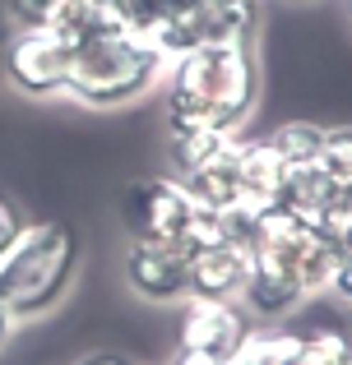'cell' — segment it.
I'll return each mask as SVG.
<instances>
[{
	"label": "cell",
	"mask_w": 352,
	"mask_h": 365,
	"mask_svg": "<svg viewBox=\"0 0 352 365\" xmlns=\"http://www.w3.org/2000/svg\"><path fill=\"white\" fill-rule=\"evenodd\" d=\"M260 107V61L255 42H204L195 51L167 61L163 111L167 130L199 125V130L241 134Z\"/></svg>",
	"instance_id": "6da1fadb"
},
{
	"label": "cell",
	"mask_w": 352,
	"mask_h": 365,
	"mask_svg": "<svg viewBox=\"0 0 352 365\" xmlns=\"http://www.w3.org/2000/svg\"><path fill=\"white\" fill-rule=\"evenodd\" d=\"M163 74H167V56L139 28L116 24L74 42L65 98L79 102L84 111H121L149 98L154 88H163Z\"/></svg>",
	"instance_id": "7a4b0ae2"
},
{
	"label": "cell",
	"mask_w": 352,
	"mask_h": 365,
	"mask_svg": "<svg viewBox=\"0 0 352 365\" xmlns=\"http://www.w3.org/2000/svg\"><path fill=\"white\" fill-rule=\"evenodd\" d=\"M79 277V236L70 222H28L0 255V301L19 324L51 314Z\"/></svg>",
	"instance_id": "3957f363"
},
{
	"label": "cell",
	"mask_w": 352,
	"mask_h": 365,
	"mask_svg": "<svg viewBox=\"0 0 352 365\" xmlns=\"http://www.w3.org/2000/svg\"><path fill=\"white\" fill-rule=\"evenodd\" d=\"M70 61L74 46L56 28H14V37L5 42V83L28 102L65 98Z\"/></svg>",
	"instance_id": "277c9868"
},
{
	"label": "cell",
	"mask_w": 352,
	"mask_h": 365,
	"mask_svg": "<svg viewBox=\"0 0 352 365\" xmlns=\"http://www.w3.org/2000/svg\"><path fill=\"white\" fill-rule=\"evenodd\" d=\"M195 208L199 204L176 176H144L121 195V222L130 241H186Z\"/></svg>",
	"instance_id": "5b68a950"
},
{
	"label": "cell",
	"mask_w": 352,
	"mask_h": 365,
	"mask_svg": "<svg viewBox=\"0 0 352 365\" xmlns=\"http://www.w3.org/2000/svg\"><path fill=\"white\" fill-rule=\"evenodd\" d=\"M130 296L149 305H181L190 296V250L181 241H130L121 259Z\"/></svg>",
	"instance_id": "8992f818"
},
{
	"label": "cell",
	"mask_w": 352,
	"mask_h": 365,
	"mask_svg": "<svg viewBox=\"0 0 352 365\" xmlns=\"http://www.w3.org/2000/svg\"><path fill=\"white\" fill-rule=\"evenodd\" d=\"M292 255L297 250H251V273H246V287H241V305L251 319L283 324L306 301V282H301Z\"/></svg>",
	"instance_id": "52a82bcc"
},
{
	"label": "cell",
	"mask_w": 352,
	"mask_h": 365,
	"mask_svg": "<svg viewBox=\"0 0 352 365\" xmlns=\"http://www.w3.org/2000/svg\"><path fill=\"white\" fill-rule=\"evenodd\" d=\"M251 329H255V319L246 314L241 301H199V296L181 301V347L199 351V356H213L218 365H227L241 351Z\"/></svg>",
	"instance_id": "ba28073f"
},
{
	"label": "cell",
	"mask_w": 352,
	"mask_h": 365,
	"mask_svg": "<svg viewBox=\"0 0 352 365\" xmlns=\"http://www.w3.org/2000/svg\"><path fill=\"white\" fill-rule=\"evenodd\" d=\"M251 250L236 241H213L190 250V296L199 301H241Z\"/></svg>",
	"instance_id": "9c48e42d"
},
{
	"label": "cell",
	"mask_w": 352,
	"mask_h": 365,
	"mask_svg": "<svg viewBox=\"0 0 352 365\" xmlns=\"http://www.w3.org/2000/svg\"><path fill=\"white\" fill-rule=\"evenodd\" d=\"M278 204H288L292 213H301L306 222H329V217L343 208V180H334L320 162L288 167L283 190H278Z\"/></svg>",
	"instance_id": "30bf717a"
},
{
	"label": "cell",
	"mask_w": 352,
	"mask_h": 365,
	"mask_svg": "<svg viewBox=\"0 0 352 365\" xmlns=\"http://www.w3.org/2000/svg\"><path fill=\"white\" fill-rule=\"evenodd\" d=\"M236 143L232 139L227 148H218L208 162H199L190 176H176L181 185L190 190V199H195L199 208H208V213H223V208L241 204V176H236Z\"/></svg>",
	"instance_id": "8fae6325"
},
{
	"label": "cell",
	"mask_w": 352,
	"mask_h": 365,
	"mask_svg": "<svg viewBox=\"0 0 352 365\" xmlns=\"http://www.w3.org/2000/svg\"><path fill=\"white\" fill-rule=\"evenodd\" d=\"M236 176H241V199L246 204H278V190H283V158L269 148L264 139H241L236 143Z\"/></svg>",
	"instance_id": "7c38bea8"
},
{
	"label": "cell",
	"mask_w": 352,
	"mask_h": 365,
	"mask_svg": "<svg viewBox=\"0 0 352 365\" xmlns=\"http://www.w3.org/2000/svg\"><path fill=\"white\" fill-rule=\"evenodd\" d=\"M241 134H223V130H199V125H176L167 130V162H172V176H190L199 162H208L218 148H227Z\"/></svg>",
	"instance_id": "4fadbf2b"
},
{
	"label": "cell",
	"mask_w": 352,
	"mask_h": 365,
	"mask_svg": "<svg viewBox=\"0 0 352 365\" xmlns=\"http://www.w3.org/2000/svg\"><path fill=\"white\" fill-rule=\"evenodd\" d=\"M273 153L283 158V167H306V162H320V143H325V125L316 120H283L264 134Z\"/></svg>",
	"instance_id": "5bb4252c"
},
{
	"label": "cell",
	"mask_w": 352,
	"mask_h": 365,
	"mask_svg": "<svg viewBox=\"0 0 352 365\" xmlns=\"http://www.w3.org/2000/svg\"><path fill=\"white\" fill-rule=\"evenodd\" d=\"M301 351V333L292 329H251V338L241 342V351H236L227 365H292Z\"/></svg>",
	"instance_id": "9a60e30c"
},
{
	"label": "cell",
	"mask_w": 352,
	"mask_h": 365,
	"mask_svg": "<svg viewBox=\"0 0 352 365\" xmlns=\"http://www.w3.org/2000/svg\"><path fill=\"white\" fill-rule=\"evenodd\" d=\"M195 9V0H121V14H126L130 28H139V33L149 37V42H158V37H167L181 19Z\"/></svg>",
	"instance_id": "2e32d148"
},
{
	"label": "cell",
	"mask_w": 352,
	"mask_h": 365,
	"mask_svg": "<svg viewBox=\"0 0 352 365\" xmlns=\"http://www.w3.org/2000/svg\"><path fill=\"white\" fill-rule=\"evenodd\" d=\"M348 356H352L348 329H316V333H301V351L292 365H343Z\"/></svg>",
	"instance_id": "e0dca14e"
},
{
	"label": "cell",
	"mask_w": 352,
	"mask_h": 365,
	"mask_svg": "<svg viewBox=\"0 0 352 365\" xmlns=\"http://www.w3.org/2000/svg\"><path fill=\"white\" fill-rule=\"evenodd\" d=\"M320 167L334 180H352V125H334L325 130V143H320Z\"/></svg>",
	"instance_id": "ac0fdd59"
},
{
	"label": "cell",
	"mask_w": 352,
	"mask_h": 365,
	"mask_svg": "<svg viewBox=\"0 0 352 365\" xmlns=\"http://www.w3.org/2000/svg\"><path fill=\"white\" fill-rule=\"evenodd\" d=\"M56 5H61V0H0V9L9 14L14 28H51Z\"/></svg>",
	"instance_id": "d6986e66"
},
{
	"label": "cell",
	"mask_w": 352,
	"mask_h": 365,
	"mask_svg": "<svg viewBox=\"0 0 352 365\" xmlns=\"http://www.w3.org/2000/svg\"><path fill=\"white\" fill-rule=\"evenodd\" d=\"M24 227H28L24 208H19L14 199H9L5 190H0V255H5V250L19 241V232H24Z\"/></svg>",
	"instance_id": "ffe728a7"
},
{
	"label": "cell",
	"mask_w": 352,
	"mask_h": 365,
	"mask_svg": "<svg viewBox=\"0 0 352 365\" xmlns=\"http://www.w3.org/2000/svg\"><path fill=\"white\" fill-rule=\"evenodd\" d=\"M329 296H338L343 305H352V255H343V259H338L334 277H329Z\"/></svg>",
	"instance_id": "44dd1931"
},
{
	"label": "cell",
	"mask_w": 352,
	"mask_h": 365,
	"mask_svg": "<svg viewBox=\"0 0 352 365\" xmlns=\"http://www.w3.org/2000/svg\"><path fill=\"white\" fill-rule=\"evenodd\" d=\"M329 227H334V241L343 255H352V213H334L329 217Z\"/></svg>",
	"instance_id": "7402d4cb"
},
{
	"label": "cell",
	"mask_w": 352,
	"mask_h": 365,
	"mask_svg": "<svg viewBox=\"0 0 352 365\" xmlns=\"http://www.w3.org/2000/svg\"><path fill=\"white\" fill-rule=\"evenodd\" d=\"M79 365H139V361H130L126 351H93V356H84Z\"/></svg>",
	"instance_id": "603a6c76"
},
{
	"label": "cell",
	"mask_w": 352,
	"mask_h": 365,
	"mask_svg": "<svg viewBox=\"0 0 352 365\" xmlns=\"http://www.w3.org/2000/svg\"><path fill=\"white\" fill-rule=\"evenodd\" d=\"M14 329H19V319L5 310V301H0V351L9 347V338H14Z\"/></svg>",
	"instance_id": "cb8c5ba5"
},
{
	"label": "cell",
	"mask_w": 352,
	"mask_h": 365,
	"mask_svg": "<svg viewBox=\"0 0 352 365\" xmlns=\"http://www.w3.org/2000/svg\"><path fill=\"white\" fill-rule=\"evenodd\" d=\"M167 365H218L213 356H199V351H186V347H176V356L167 361Z\"/></svg>",
	"instance_id": "d4e9b609"
},
{
	"label": "cell",
	"mask_w": 352,
	"mask_h": 365,
	"mask_svg": "<svg viewBox=\"0 0 352 365\" xmlns=\"http://www.w3.org/2000/svg\"><path fill=\"white\" fill-rule=\"evenodd\" d=\"M338 213H352V180L343 185V208H338Z\"/></svg>",
	"instance_id": "484cf974"
},
{
	"label": "cell",
	"mask_w": 352,
	"mask_h": 365,
	"mask_svg": "<svg viewBox=\"0 0 352 365\" xmlns=\"http://www.w3.org/2000/svg\"><path fill=\"white\" fill-rule=\"evenodd\" d=\"M343 14H348V24H352V0H343Z\"/></svg>",
	"instance_id": "4316f807"
},
{
	"label": "cell",
	"mask_w": 352,
	"mask_h": 365,
	"mask_svg": "<svg viewBox=\"0 0 352 365\" xmlns=\"http://www.w3.org/2000/svg\"><path fill=\"white\" fill-rule=\"evenodd\" d=\"M288 5H311V0H288Z\"/></svg>",
	"instance_id": "83f0119b"
},
{
	"label": "cell",
	"mask_w": 352,
	"mask_h": 365,
	"mask_svg": "<svg viewBox=\"0 0 352 365\" xmlns=\"http://www.w3.org/2000/svg\"><path fill=\"white\" fill-rule=\"evenodd\" d=\"M343 365H352V356H348V361H343Z\"/></svg>",
	"instance_id": "f1b7e54d"
}]
</instances>
